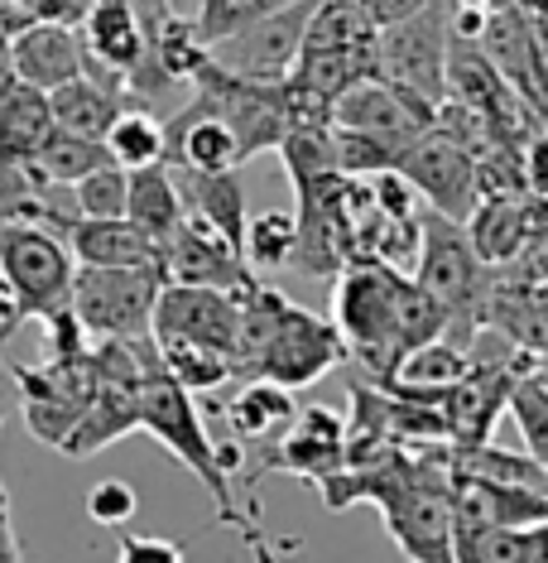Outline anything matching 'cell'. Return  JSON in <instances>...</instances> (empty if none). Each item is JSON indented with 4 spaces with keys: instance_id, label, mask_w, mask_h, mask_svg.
<instances>
[{
    "instance_id": "52a82bcc",
    "label": "cell",
    "mask_w": 548,
    "mask_h": 563,
    "mask_svg": "<svg viewBox=\"0 0 548 563\" xmlns=\"http://www.w3.org/2000/svg\"><path fill=\"white\" fill-rule=\"evenodd\" d=\"M164 289L159 271H101V265H78L72 275V313L92 338H149L155 323V299Z\"/></svg>"
},
{
    "instance_id": "ab89813d",
    "label": "cell",
    "mask_w": 548,
    "mask_h": 563,
    "mask_svg": "<svg viewBox=\"0 0 548 563\" xmlns=\"http://www.w3.org/2000/svg\"><path fill=\"white\" fill-rule=\"evenodd\" d=\"M424 5H433V0H361V10L371 15L376 30H385V24L410 20V15H418Z\"/></svg>"
},
{
    "instance_id": "ee69618b",
    "label": "cell",
    "mask_w": 548,
    "mask_h": 563,
    "mask_svg": "<svg viewBox=\"0 0 548 563\" xmlns=\"http://www.w3.org/2000/svg\"><path fill=\"white\" fill-rule=\"evenodd\" d=\"M452 5H467V10H481V15H495V10H515L525 0H452Z\"/></svg>"
},
{
    "instance_id": "7a4b0ae2",
    "label": "cell",
    "mask_w": 548,
    "mask_h": 563,
    "mask_svg": "<svg viewBox=\"0 0 548 563\" xmlns=\"http://www.w3.org/2000/svg\"><path fill=\"white\" fill-rule=\"evenodd\" d=\"M333 328L366 376L385 386L404 352L443 338L452 323L410 275H400V265L351 261L333 289Z\"/></svg>"
},
{
    "instance_id": "836d02e7",
    "label": "cell",
    "mask_w": 548,
    "mask_h": 563,
    "mask_svg": "<svg viewBox=\"0 0 548 563\" xmlns=\"http://www.w3.org/2000/svg\"><path fill=\"white\" fill-rule=\"evenodd\" d=\"M510 415H515V424L519 433H525V448H529V457L548 472V390H544V380L539 376H519L515 386H510Z\"/></svg>"
},
{
    "instance_id": "e0dca14e",
    "label": "cell",
    "mask_w": 548,
    "mask_h": 563,
    "mask_svg": "<svg viewBox=\"0 0 548 563\" xmlns=\"http://www.w3.org/2000/svg\"><path fill=\"white\" fill-rule=\"evenodd\" d=\"M10 68L20 82L40 87V92H58L72 78L87 73V48L82 34L68 24H48V20H30L10 30Z\"/></svg>"
},
{
    "instance_id": "4dcf8cb0",
    "label": "cell",
    "mask_w": 548,
    "mask_h": 563,
    "mask_svg": "<svg viewBox=\"0 0 548 563\" xmlns=\"http://www.w3.org/2000/svg\"><path fill=\"white\" fill-rule=\"evenodd\" d=\"M457 563H534L529 530H515V525H462L457 520Z\"/></svg>"
},
{
    "instance_id": "6da1fadb",
    "label": "cell",
    "mask_w": 548,
    "mask_h": 563,
    "mask_svg": "<svg viewBox=\"0 0 548 563\" xmlns=\"http://www.w3.org/2000/svg\"><path fill=\"white\" fill-rule=\"evenodd\" d=\"M448 448H443V457L394 453L376 467H342L317 492L333 510L371 501L385 516L394 549L410 563H457V506H452Z\"/></svg>"
},
{
    "instance_id": "2e32d148",
    "label": "cell",
    "mask_w": 548,
    "mask_h": 563,
    "mask_svg": "<svg viewBox=\"0 0 548 563\" xmlns=\"http://www.w3.org/2000/svg\"><path fill=\"white\" fill-rule=\"evenodd\" d=\"M149 338H178V342H202L232 356L236 342V294L202 289V285H164L155 299V323Z\"/></svg>"
},
{
    "instance_id": "d590c367",
    "label": "cell",
    "mask_w": 548,
    "mask_h": 563,
    "mask_svg": "<svg viewBox=\"0 0 548 563\" xmlns=\"http://www.w3.org/2000/svg\"><path fill=\"white\" fill-rule=\"evenodd\" d=\"M139 510V496L131 482L121 477H101L92 492H87V516H92L97 525H107V530H121V525H131Z\"/></svg>"
},
{
    "instance_id": "f1b7e54d",
    "label": "cell",
    "mask_w": 548,
    "mask_h": 563,
    "mask_svg": "<svg viewBox=\"0 0 548 563\" xmlns=\"http://www.w3.org/2000/svg\"><path fill=\"white\" fill-rule=\"evenodd\" d=\"M294 241H299V222L294 212H255L246 222V241H241V255H246V265L255 275L265 271H289V261H294Z\"/></svg>"
},
{
    "instance_id": "bcb514c9",
    "label": "cell",
    "mask_w": 548,
    "mask_h": 563,
    "mask_svg": "<svg viewBox=\"0 0 548 563\" xmlns=\"http://www.w3.org/2000/svg\"><path fill=\"white\" fill-rule=\"evenodd\" d=\"M539 380H544V390H548V362L539 366Z\"/></svg>"
},
{
    "instance_id": "cb8c5ba5",
    "label": "cell",
    "mask_w": 548,
    "mask_h": 563,
    "mask_svg": "<svg viewBox=\"0 0 548 563\" xmlns=\"http://www.w3.org/2000/svg\"><path fill=\"white\" fill-rule=\"evenodd\" d=\"M48 107H54V125H58V131L82 135V140H107L111 121L125 111V92L97 82L92 73H82V78H72L68 87L48 92Z\"/></svg>"
},
{
    "instance_id": "83f0119b",
    "label": "cell",
    "mask_w": 548,
    "mask_h": 563,
    "mask_svg": "<svg viewBox=\"0 0 548 563\" xmlns=\"http://www.w3.org/2000/svg\"><path fill=\"white\" fill-rule=\"evenodd\" d=\"M30 164H34V174L40 178H48V184L72 188V184H82L87 174L107 169V164H116V159H111L107 140H82V135H68V131H58L54 125V135L44 140L40 155H34Z\"/></svg>"
},
{
    "instance_id": "ba28073f",
    "label": "cell",
    "mask_w": 548,
    "mask_h": 563,
    "mask_svg": "<svg viewBox=\"0 0 548 563\" xmlns=\"http://www.w3.org/2000/svg\"><path fill=\"white\" fill-rule=\"evenodd\" d=\"M0 275L10 279V289L20 294L30 318H44L48 309L72 299L78 261H72L68 241L54 227L15 222V227H0Z\"/></svg>"
},
{
    "instance_id": "30bf717a",
    "label": "cell",
    "mask_w": 548,
    "mask_h": 563,
    "mask_svg": "<svg viewBox=\"0 0 548 563\" xmlns=\"http://www.w3.org/2000/svg\"><path fill=\"white\" fill-rule=\"evenodd\" d=\"M313 10H317V0H289V5L270 10L265 20H255L241 34L216 44L212 63L236 73V78H250V82H284L303 58Z\"/></svg>"
},
{
    "instance_id": "484cf974",
    "label": "cell",
    "mask_w": 548,
    "mask_h": 563,
    "mask_svg": "<svg viewBox=\"0 0 548 563\" xmlns=\"http://www.w3.org/2000/svg\"><path fill=\"white\" fill-rule=\"evenodd\" d=\"M48 135H54L48 92L30 82H10L0 92V159H34Z\"/></svg>"
},
{
    "instance_id": "7bdbcfd3",
    "label": "cell",
    "mask_w": 548,
    "mask_h": 563,
    "mask_svg": "<svg viewBox=\"0 0 548 563\" xmlns=\"http://www.w3.org/2000/svg\"><path fill=\"white\" fill-rule=\"evenodd\" d=\"M529 549H534V563H548V520L529 525Z\"/></svg>"
},
{
    "instance_id": "d6986e66",
    "label": "cell",
    "mask_w": 548,
    "mask_h": 563,
    "mask_svg": "<svg viewBox=\"0 0 548 563\" xmlns=\"http://www.w3.org/2000/svg\"><path fill=\"white\" fill-rule=\"evenodd\" d=\"M539 212L544 202H529L525 194H487L467 217V236L487 265H505L525 255L539 236H548L539 227Z\"/></svg>"
},
{
    "instance_id": "7c38bea8",
    "label": "cell",
    "mask_w": 548,
    "mask_h": 563,
    "mask_svg": "<svg viewBox=\"0 0 548 563\" xmlns=\"http://www.w3.org/2000/svg\"><path fill=\"white\" fill-rule=\"evenodd\" d=\"M342 356H347L342 332L327 323V318L289 303L284 323H279V332L270 338L255 376L275 380V386H284V390H303V386H313V380H323L333 366H342Z\"/></svg>"
},
{
    "instance_id": "e575fe53",
    "label": "cell",
    "mask_w": 548,
    "mask_h": 563,
    "mask_svg": "<svg viewBox=\"0 0 548 563\" xmlns=\"http://www.w3.org/2000/svg\"><path fill=\"white\" fill-rule=\"evenodd\" d=\"M279 5H289V0H202L193 24L202 40H208V48H216L222 40H232V34H241L255 20H265Z\"/></svg>"
},
{
    "instance_id": "4316f807",
    "label": "cell",
    "mask_w": 548,
    "mask_h": 563,
    "mask_svg": "<svg viewBox=\"0 0 548 563\" xmlns=\"http://www.w3.org/2000/svg\"><path fill=\"white\" fill-rule=\"evenodd\" d=\"M155 347H159L164 376H174L188 395H212V390H222V386H232V380H236L232 356L216 352V347H202V342H178V338H164V342L155 338Z\"/></svg>"
},
{
    "instance_id": "8992f818",
    "label": "cell",
    "mask_w": 548,
    "mask_h": 563,
    "mask_svg": "<svg viewBox=\"0 0 548 563\" xmlns=\"http://www.w3.org/2000/svg\"><path fill=\"white\" fill-rule=\"evenodd\" d=\"M20 400H24V429L30 439L48 448H63V439L78 424L82 405L97 390V352L78 356H48L40 366H10Z\"/></svg>"
},
{
    "instance_id": "f6af8a7d",
    "label": "cell",
    "mask_w": 548,
    "mask_h": 563,
    "mask_svg": "<svg viewBox=\"0 0 548 563\" xmlns=\"http://www.w3.org/2000/svg\"><path fill=\"white\" fill-rule=\"evenodd\" d=\"M0 510H10V492H5V482H0Z\"/></svg>"
},
{
    "instance_id": "9c48e42d",
    "label": "cell",
    "mask_w": 548,
    "mask_h": 563,
    "mask_svg": "<svg viewBox=\"0 0 548 563\" xmlns=\"http://www.w3.org/2000/svg\"><path fill=\"white\" fill-rule=\"evenodd\" d=\"M394 174L428 202V212L452 217V222H467L481 202L477 155H471L462 140L438 131V125H428L414 145H404L400 155H394Z\"/></svg>"
},
{
    "instance_id": "ffe728a7",
    "label": "cell",
    "mask_w": 548,
    "mask_h": 563,
    "mask_svg": "<svg viewBox=\"0 0 548 563\" xmlns=\"http://www.w3.org/2000/svg\"><path fill=\"white\" fill-rule=\"evenodd\" d=\"M78 34H82V48H87V68L116 73V78H125L149 48L145 15H139L131 0H97V10L87 15V24Z\"/></svg>"
},
{
    "instance_id": "d6a6232c",
    "label": "cell",
    "mask_w": 548,
    "mask_h": 563,
    "mask_svg": "<svg viewBox=\"0 0 548 563\" xmlns=\"http://www.w3.org/2000/svg\"><path fill=\"white\" fill-rule=\"evenodd\" d=\"M125 202H131V169L121 164H107V169L87 174L82 184H72V217H87V222L125 217Z\"/></svg>"
},
{
    "instance_id": "4fadbf2b",
    "label": "cell",
    "mask_w": 548,
    "mask_h": 563,
    "mask_svg": "<svg viewBox=\"0 0 548 563\" xmlns=\"http://www.w3.org/2000/svg\"><path fill=\"white\" fill-rule=\"evenodd\" d=\"M433 117H438V107H428L424 97L404 92V87H394L385 78H361L333 101L337 125L380 140V145H390L394 155H400L404 145H414V140L433 125Z\"/></svg>"
},
{
    "instance_id": "44dd1931",
    "label": "cell",
    "mask_w": 548,
    "mask_h": 563,
    "mask_svg": "<svg viewBox=\"0 0 548 563\" xmlns=\"http://www.w3.org/2000/svg\"><path fill=\"white\" fill-rule=\"evenodd\" d=\"M174 178H178V194H183V212L193 217V222L212 227L216 236H226L241 251V241H246V222H250L241 174L236 169H226V174L174 169Z\"/></svg>"
},
{
    "instance_id": "1f68e13d",
    "label": "cell",
    "mask_w": 548,
    "mask_h": 563,
    "mask_svg": "<svg viewBox=\"0 0 548 563\" xmlns=\"http://www.w3.org/2000/svg\"><path fill=\"white\" fill-rule=\"evenodd\" d=\"M376 34L380 30L361 10V0H317L303 48H351V44H371Z\"/></svg>"
},
{
    "instance_id": "d4e9b609",
    "label": "cell",
    "mask_w": 548,
    "mask_h": 563,
    "mask_svg": "<svg viewBox=\"0 0 548 563\" xmlns=\"http://www.w3.org/2000/svg\"><path fill=\"white\" fill-rule=\"evenodd\" d=\"M125 217L149 232L159 246H169L174 232L183 227V194H178V178L169 164H145V169H131V202H125Z\"/></svg>"
},
{
    "instance_id": "3957f363",
    "label": "cell",
    "mask_w": 548,
    "mask_h": 563,
    "mask_svg": "<svg viewBox=\"0 0 548 563\" xmlns=\"http://www.w3.org/2000/svg\"><path fill=\"white\" fill-rule=\"evenodd\" d=\"M139 433H149L159 448H169L174 463L188 467L208 486V496L216 506V525L236 530L241 544L255 554V563H275L270 544H265V530H260V510H255V501H246V496H236L222 443L208 433V419H202L198 400L178 386L174 376H164V366L149 371L145 390H139Z\"/></svg>"
},
{
    "instance_id": "277c9868",
    "label": "cell",
    "mask_w": 548,
    "mask_h": 563,
    "mask_svg": "<svg viewBox=\"0 0 548 563\" xmlns=\"http://www.w3.org/2000/svg\"><path fill=\"white\" fill-rule=\"evenodd\" d=\"M481 271L487 261L477 255L467 236V222H452V217H438V212H424V236H418V255H414V271L410 279L418 289L448 313V332L452 342H471V313L481 303Z\"/></svg>"
},
{
    "instance_id": "9a60e30c",
    "label": "cell",
    "mask_w": 548,
    "mask_h": 563,
    "mask_svg": "<svg viewBox=\"0 0 548 563\" xmlns=\"http://www.w3.org/2000/svg\"><path fill=\"white\" fill-rule=\"evenodd\" d=\"M164 285H202V289H222V294H246L260 285V275L250 271L246 255L226 236H216L212 227L183 217V227L164 246Z\"/></svg>"
},
{
    "instance_id": "8fae6325",
    "label": "cell",
    "mask_w": 548,
    "mask_h": 563,
    "mask_svg": "<svg viewBox=\"0 0 548 563\" xmlns=\"http://www.w3.org/2000/svg\"><path fill=\"white\" fill-rule=\"evenodd\" d=\"M519 362H525V352H519L515 342H505V352H495V356L471 352V371L457 380L448 395H443V415H448L452 448L491 443L495 419H501L505 405H510V386L525 376Z\"/></svg>"
},
{
    "instance_id": "b9f144b4",
    "label": "cell",
    "mask_w": 548,
    "mask_h": 563,
    "mask_svg": "<svg viewBox=\"0 0 548 563\" xmlns=\"http://www.w3.org/2000/svg\"><path fill=\"white\" fill-rule=\"evenodd\" d=\"M0 563H20V540H15V525H10V510H0Z\"/></svg>"
},
{
    "instance_id": "5bb4252c",
    "label": "cell",
    "mask_w": 548,
    "mask_h": 563,
    "mask_svg": "<svg viewBox=\"0 0 548 563\" xmlns=\"http://www.w3.org/2000/svg\"><path fill=\"white\" fill-rule=\"evenodd\" d=\"M270 467L275 472H289V477H303V482H313V486H323L327 477H337V472L347 467V419H342L337 409H327V405L299 409L294 424H289L260 453V467H255V477H260V472H270Z\"/></svg>"
},
{
    "instance_id": "8d00e7d4",
    "label": "cell",
    "mask_w": 548,
    "mask_h": 563,
    "mask_svg": "<svg viewBox=\"0 0 548 563\" xmlns=\"http://www.w3.org/2000/svg\"><path fill=\"white\" fill-rule=\"evenodd\" d=\"M40 323H44V347H48V356L92 352V332L82 328V318L72 313V303H58V309H48Z\"/></svg>"
},
{
    "instance_id": "603a6c76",
    "label": "cell",
    "mask_w": 548,
    "mask_h": 563,
    "mask_svg": "<svg viewBox=\"0 0 548 563\" xmlns=\"http://www.w3.org/2000/svg\"><path fill=\"white\" fill-rule=\"evenodd\" d=\"M467 371H471V347L467 342H452L448 332H443V338L418 342L414 352L400 356V366H394V376L385 380V390L418 395V400H443Z\"/></svg>"
},
{
    "instance_id": "f546056e",
    "label": "cell",
    "mask_w": 548,
    "mask_h": 563,
    "mask_svg": "<svg viewBox=\"0 0 548 563\" xmlns=\"http://www.w3.org/2000/svg\"><path fill=\"white\" fill-rule=\"evenodd\" d=\"M107 150L121 169H145V164H164V121L145 107H125L107 131Z\"/></svg>"
},
{
    "instance_id": "74e56055",
    "label": "cell",
    "mask_w": 548,
    "mask_h": 563,
    "mask_svg": "<svg viewBox=\"0 0 548 563\" xmlns=\"http://www.w3.org/2000/svg\"><path fill=\"white\" fill-rule=\"evenodd\" d=\"M116 563H188V559L174 540H159V534H121Z\"/></svg>"
},
{
    "instance_id": "7402d4cb",
    "label": "cell",
    "mask_w": 548,
    "mask_h": 563,
    "mask_svg": "<svg viewBox=\"0 0 548 563\" xmlns=\"http://www.w3.org/2000/svg\"><path fill=\"white\" fill-rule=\"evenodd\" d=\"M294 390L275 386V380H236V395L226 400V424H232V439L241 448H255V453H265L279 433L294 424Z\"/></svg>"
},
{
    "instance_id": "f35d334b",
    "label": "cell",
    "mask_w": 548,
    "mask_h": 563,
    "mask_svg": "<svg viewBox=\"0 0 548 563\" xmlns=\"http://www.w3.org/2000/svg\"><path fill=\"white\" fill-rule=\"evenodd\" d=\"M92 10H97V0H30V20L68 24V30H82ZM30 20H24V24H30Z\"/></svg>"
},
{
    "instance_id": "7dc6e473",
    "label": "cell",
    "mask_w": 548,
    "mask_h": 563,
    "mask_svg": "<svg viewBox=\"0 0 548 563\" xmlns=\"http://www.w3.org/2000/svg\"><path fill=\"white\" fill-rule=\"evenodd\" d=\"M544 5H548V0H544Z\"/></svg>"
},
{
    "instance_id": "5b68a950",
    "label": "cell",
    "mask_w": 548,
    "mask_h": 563,
    "mask_svg": "<svg viewBox=\"0 0 548 563\" xmlns=\"http://www.w3.org/2000/svg\"><path fill=\"white\" fill-rule=\"evenodd\" d=\"M448 48H452V0H433L418 15L385 24L376 34V78L438 107L448 97Z\"/></svg>"
},
{
    "instance_id": "ac0fdd59",
    "label": "cell",
    "mask_w": 548,
    "mask_h": 563,
    "mask_svg": "<svg viewBox=\"0 0 548 563\" xmlns=\"http://www.w3.org/2000/svg\"><path fill=\"white\" fill-rule=\"evenodd\" d=\"M72 261L101 265V271H159L164 275V246L149 232H139L131 217H111V222H87L72 217L63 227Z\"/></svg>"
},
{
    "instance_id": "60d3db41",
    "label": "cell",
    "mask_w": 548,
    "mask_h": 563,
    "mask_svg": "<svg viewBox=\"0 0 548 563\" xmlns=\"http://www.w3.org/2000/svg\"><path fill=\"white\" fill-rule=\"evenodd\" d=\"M24 318H30V309H24V303H20V294L10 289V279L0 275V342H10V338H15Z\"/></svg>"
}]
</instances>
